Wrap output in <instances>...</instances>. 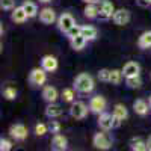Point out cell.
Wrapping results in <instances>:
<instances>
[{"mask_svg":"<svg viewBox=\"0 0 151 151\" xmlns=\"http://www.w3.org/2000/svg\"><path fill=\"white\" fill-rule=\"evenodd\" d=\"M148 109H151V106L145 101V100H142V98L134 100V103H133V110L137 113V115L145 116L147 113H148Z\"/></svg>","mask_w":151,"mask_h":151,"instance_id":"18","label":"cell"},{"mask_svg":"<svg viewBox=\"0 0 151 151\" xmlns=\"http://www.w3.org/2000/svg\"><path fill=\"white\" fill-rule=\"evenodd\" d=\"M118 121L115 119V116H113V113H106V112H103V113H100L98 115V127L101 129V130H106V132H109V130H112V129H115V127H118Z\"/></svg>","mask_w":151,"mask_h":151,"instance_id":"3","label":"cell"},{"mask_svg":"<svg viewBox=\"0 0 151 151\" xmlns=\"http://www.w3.org/2000/svg\"><path fill=\"white\" fill-rule=\"evenodd\" d=\"M125 85L132 89H139L142 86V80L139 76H134V77H125Z\"/></svg>","mask_w":151,"mask_h":151,"instance_id":"26","label":"cell"},{"mask_svg":"<svg viewBox=\"0 0 151 151\" xmlns=\"http://www.w3.org/2000/svg\"><path fill=\"white\" fill-rule=\"evenodd\" d=\"M147 2H148V3H150V5H151V0H147Z\"/></svg>","mask_w":151,"mask_h":151,"instance_id":"39","label":"cell"},{"mask_svg":"<svg viewBox=\"0 0 151 151\" xmlns=\"http://www.w3.org/2000/svg\"><path fill=\"white\" fill-rule=\"evenodd\" d=\"M97 77H98L100 82H110V70H107V68L100 70L98 74H97Z\"/></svg>","mask_w":151,"mask_h":151,"instance_id":"30","label":"cell"},{"mask_svg":"<svg viewBox=\"0 0 151 151\" xmlns=\"http://www.w3.org/2000/svg\"><path fill=\"white\" fill-rule=\"evenodd\" d=\"M124 77V74H122V70H110V82L112 85H119L121 80Z\"/></svg>","mask_w":151,"mask_h":151,"instance_id":"27","label":"cell"},{"mask_svg":"<svg viewBox=\"0 0 151 151\" xmlns=\"http://www.w3.org/2000/svg\"><path fill=\"white\" fill-rule=\"evenodd\" d=\"M88 110H89V106H86L83 101H76L70 107V115L76 119H83L88 115Z\"/></svg>","mask_w":151,"mask_h":151,"instance_id":"6","label":"cell"},{"mask_svg":"<svg viewBox=\"0 0 151 151\" xmlns=\"http://www.w3.org/2000/svg\"><path fill=\"white\" fill-rule=\"evenodd\" d=\"M82 35L88 41H94L97 38V35H98V32L94 26H82Z\"/></svg>","mask_w":151,"mask_h":151,"instance_id":"25","label":"cell"},{"mask_svg":"<svg viewBox=\"0 0 151 151\" xmlns=\"http://www.w3.org/2000/svg\"><path fill=\"white\" fill-rule=\"evenodd\" d=\"M3 97H5L6 100H9V101H12V100L17 98V89H15L14 86H11V85L5 86V88H3Z\"/></svg>","mask_w":151,"mask_h":151,"instance_id":"28","label":"cell"},{"mask_svg":"<svg viewBox=\"0 0 151 151\" xmlns=\"http://www.w3.org/2000/svg\"><path fill=\"white\" fill-rule=\"evenodd\" d=\"M113 23L116 24V26H125V24H129L130 20H132V14H130V11L129 9H118L113 12V17H112Z\"/></svg>","mask_w":151,"mask_h":151,"instance_id":"8","label":"cell"},{"mask_svg":"<svg viewBox=\"0 0 151 151\" xmlns=\"http://www.w3.org/2000/svg\"><path fill=\"white\" fill-rule=\"evenodd\" d=\"M21 6L24 8V11H26V14L29 15V18L36 17V14H38V6H36V3L30 2V0H24Z\"/></svg>","mask_w":151,"mask_h":151,"instance_id":"22","label":"cell"},{"mask_svg":"<svg viewBox=\"0 0 151 151\" xmlns=\"http://www.w3.org/2000/svg\"><path fill=\"white\" fill-rule=\"evenodd\" d=\"M15 6V0H0V8L3 11H12Z\"/></svg>","mask_w":151,"mask_h":151,"instance_id":"33","label":"cell"},{"mask_svg":"<svg viewBox=\"0 0 151 151\" xmlns=\"http://www.w3.org/2000/svg\"><path fill=\"white\" fill-rule=\"evenodd\" d=\"M113 116H115V119L118 121V124H121L124 119H127V116H129V110H127V107H125L124 104H121V103H118V104H115L113 106Z\"/></svg>","mask_w":151,"mask_h":151,"instance_id":"16","label":"cell"},{"mask_svg":"<svg viewBox=\"0 0 151 151\" xmlns=\"http://www.w3.org/2000/svg\"><path fill=\"white\" fill-rule=\"evenodd\" d=\"M71 41V47L76 50V52H79V50H82V48H85V45H86V42H88V40L80 33V35H77L76 38H73V40H70Z\"/></svg>","mask_w":151,"mask_h":151,"instance_id":"23","label":"cell"},{"mask_svg":"<svg viewBox=\"0 0 151 151\" xmlns=\"http://www.w3.org/2000/svg\"><path fill=\"white\" fill-rule=\"evenodd\" d=\"M74 97H76V94H74V89H71V88H65V89L60 92V98L64 100L65 103H73Z\"/></svg>","mask_w":151,"mask_h":151,"instance_id":"29","label":"cell"},{"mask_svg":"<svg viewBox=\"0 0 151 151\" xmlns=\"http://www.w3.org/2000/svg\"><path fill=\"white\" fill-rule=\"evenodd\" d=\"M60 129H62L60 122H58V121H50V122H48V132H52L53 134L60 133Z\"/></svg>","mask_w":151,"mask_h":151,"instance_id":"34","label":"cell"},{"mask_svg":"<svg viewBox=\"0 0 151 151\" xmlns=\"http://www.w3.org/2000/svg\"><path fill=\"white\" fill-rule=\"evenodd\" d=\"M62 113H64V110H62V107L56 103H48V106L45 107V116H48L50 119L62 116Z\"/></svg>","mask_w":151,"mask_h":151,"instance_id":"19","label":"cell"},{"mask_svg":"<svg viewBox=\"0 0 151 151\" xmlns=\"http://www.w3.org/2000/svg\"><path fill=\"white\" fill-rule=\"evenodd\" d=\"M80 33H82V26H77V24H74V26H73L65 35L70 38V40H73V38H76V36L80 35Z\"/></svg>","mask_w":151,"mask_h":151,"instance_id":"32","label":"cell"},{"mask_svg":"<svg viewBox=\"0 0 151 151\" xmlns=\"http://www.w3.org/2000/svg\"><path fill=\"white\" fill-rule=\"evenodd\" d=\"M95 83L91 74L88 73H80L77 77L74 79V89L77 91L79 94H89L94 91Z\"/></svg>","mask_w":151,"mask_h":151,"instance_id":"1","label":"cell"},{"mask_svg":"<svg viewBox=\"0 0 151 151\" xmlns=\"http://www.w3.org/2000/svg\"><path fill=\"white\" fill-rule=\"evenodd\" d=\"M106 98L101 97V95H95L89 100V110L92 113H97V115H100V113H103L106 110Z\"/></svg>","mask_w":151,"mask_h":151,"instance_id":"9","label":"cell"},{"mask_svg":"<svg viewBox=\"0 0 151 151\" xmlns=\"http://www.w3.org/2000/svg\"><path fill=\"white\" fill-rule=\"evenodd\" d=\"M68 147V141H67V137L64 134H60V133H56L53 136V139H52V148L55 151H65Z\"/></svg>","mask_w":151,"mask_h":151,"instance_id":"13","label":"cell"},{"mask_svg":"<svg viewBox=\"0 0 151 151\" xmlns=\"http://www.w3.org/2000/svg\"><path fill=\"white\" fill-rule=\"evenodd\" d=\"M113 12H115V6L110 0H101L98 3V17L101 20H109L113 17Z\"/></svg>","mask_w":151,"mask_h":151,"instance_id":"5","label":"cell"},{"mask_svg":"<svg viewBox=\"0 0 151 151\" xmlns=\"http://www.w3.org/2000/svg\"><path fill=\"white\" fill-rule=\"evenodd\" d=\"M29 82L33 86H42L47 82V71L41 67V68H33L29 73Z\"/></svg>","mask_w":151,"mask_h":151,"instance_id":"4","label":"cell"},{"mask_svg":"<svg viewBox=\"0 0 151 151\" xmlns=\"http://www.w3.org/2000/svg\"><path fill=\"white\" fill-rule=\"evenodd\" d=\"M47 132H48V125H47V124L40 122V124L35 125V133H36V136H44Z\"/></svg>","mask_w":151,"mask_h":151,"instance_id":"31","label":"cell"},{"mask_svg":"<svg viewBox=\"0 0 151 151\" xmlns=\"http://www.w3.org/2000/svg\"><path fill=\"white\" fill-rule=\"evenodd\" d=\"M58 97H59V92L55 86H44L42 88V98L47 103H56Z\"/></svg>","mask_w":151,"mask_h":151,"instance_id":"15","label":"cell"},{"mask_svg":"<svg viewBox=\"0 0 151 151\" xmlns=\"http://www.w3.org/2000/svg\"><path fill=\"white\" fill-rule=\"evenodd\" d=\"M92 144L97 150H101V151H106V150H110L112 145H113V139L109 133H106V130L103 132H98L95 133V136L92 137Z\"/></svg>","mask_w":151,"mask_h":151,"instance_id":"2","label":"cell"},{"mask_svg":"<svg viewBox=\"0 0 151 151\" xmlns=\"http://www.w3.org/2000/svg\"><path fill=\"white\" fill-rule=\"evenodd\" d=\"M150 106H151V97H150Z\"/></svg>","mask_w":151,"mask_h":151,"instance_id":"40","label":"cell"},{"mask_svg":"<svg viewBox=\"0 0 151 151\" xmlns=\"http://www.w3.org/2000/svg\"><path fill=\"white\" fill-rule=\"evenodd\" d=\"M137 47L142 48V50L151 48V30H147L139 36V40H137Z\"/></svg>","mask_w":151,"mask_h":151,"instance_id":"20","label":"cell"},{"mask_svg":"<svg viewBox=\"0 0 151 151\" xmlns=\"http://www.w3.org/2000/svg\"><path fill=\"white\" fill-rule=\"evenodd\" d=\"M130 148L133 151H147L148 150V145L145 141H142L141 137H133L130 141Z\"/></svg>","mask_w":151,"mask_h":151,"instance_id":"24","label":"cell"},{"mask_svg":"<svg viewBox=\"0 0 151 151\" xmlns=\"http://www.w3.org/2000/svg\"><path fill=\"white\" fill-rule=\"evenodd\" d=\"M40 2H41V3H48L50 0H40Z\"/></svg>","mask_w":151,"mask_h":151,"instance_id":"38","label":"cell"},{"mask_svg":"<svg viewBox=\"0 0 151 151\" xmlns=\"http://www.w3.org/2000/svg\"><path fill=\"white\" fill-rule=\"evenodd\" d=\"M40 21L44 24H53L56 21V12L52 8H42L40 11Z\"/></svg>","mask_w":151,"mask_h":151,"instance_id":"14","label":"cell"},{"mask_svg":"<svg viewBox=\"0 0 151 151\" xmlns=\"http://www.w3.org/2000/svg\"><path fill=\"white\" fill-rule=\"evenodd\" d=\"M27 18H29V15L26 14V11H24L23 6H18V8H15V9H12L11 20L14 21V23H17V24H23Z\"/></svg>","mask_w":151,"mask_h":151,"instance_id":"17","label":"cell"},{"mask_svg":"<svg viewBox=\"0 0 151 151\" xmlns=\"http://www.w3.org/2000/svg\"><path fill=\"white\" fill-rule=\"evenodd\" d=\"M74 24H76L74 17L71 14H68V12H64V14L58 18V27H59L60 32H64V33H67Z\"/></svg>","mask_w":151,"mask_h":151,"instance_id":"10","label":"cell"},{"mask_svg":"<svg viewBox=\"0 0 151 151\" xmlns=\"http://www.w3.org/2000/svg\"><path fill=\"white\" fill-rule=\"evenodd\" d=\"M83 12H85L86 18H91V20L97 18L98 17V3H86Z\"/></svg>","mask_w":151,"mask_h":151,"instance_id":"21","label":"cell"},{"mask_svg":"<svg viewBox=\"0 0 151 151\" xmlns=\"http://www.w3.org/2000/svg\"><path fill=\"white\" fill-rule=\"evenodd\" d=\"M147 145H148V150L151 151V136L148 137V141H147Z\"/></svg>","mask_w":151,"mask_h":151,"instance_id":"37","label":"cell"},{"mask_svg":"<svg viewBox=\"0 0 151 151\" xmlns=\"http://www.w3.org/2000/svg\"><path fill=\"white\" fill-rule=\"evenodd\" d=\"M83 3H98V0H82Z\"/></svg>","mask_w":151,"mask_h":151,"instance_id":"36","label":"cell"},{"mask_svg":"<svg viewBox=\"0 0 151 151\" xmlns=\"http://www.w3.org/2000/svg\"><path fill=\"white\" fill-rule=\"evenodd\" d=\"M0 150H2V151L12 150V142L8 141V139H5V137H2V139H0Z\"/></svg>","mask_w":151,"mask_h":151,"instance_id":"35","label":"cell"},{"mask_svg":"<svg viewBox=\"0 0 151 151\" xmlns=\"http://www.w3.org/2000/svg\"><path fill=\"white\" fill-rule=\"evenodd\" d=\"M141 73V65L137 64V62H127L124 67H122V74H124V77H134V76H139Z\"/></svg>","mask_w":151,"mask_h":151,"instance_id":"12","label":"cell"},{"mask_svg":"<svg viewBox=\"0 0 151 151\" xmlns=\"http://www.w3.org/2000/svg\"><path fill=\"white\" fill-rule=\"evenodd\" d=\"M27 127L24 124H12L11 127H9V134L12 139H15V141H24L27 137Z\"/></svg>","mask_w":151,"mask_h":151,"instance_id":"7","label":"cell"},{"mask_svg":"<svg viewBox=\"0 0 151 151\" xmlns=\"http://www.w3.org/2000/svg\"><path fill=\"white\" fill-rule=\"evenodd\" d=\"M41 67L47 71V73H55L59 67V62L55 56L52 55H45L42 59H41Z\"/></svg>","mask_w":151,"mask_h":151,"instance_id":"11","label":"cell"}]
</instances>
